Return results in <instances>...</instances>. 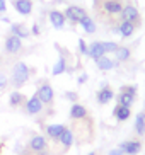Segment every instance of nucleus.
I'll return each mask as SVG.
<instances>
[{"label": "nucleus", "instance_id": "obj_21", "mask_svg": "<svg viewBox=\"0 0 145 155\" xmlns=\"http://www.w3.org/2000/svg\"><path fill=\"white\" fill-rule=\"evenodd\" d=\"M73 138H75V137H73V131L70 130V128H65V131L62 133L58 143L63 147V150H68V148L73 145Z\"/></svg>", "mask_w": 145, "mask_h": 155}, {"label": "nucleus", "instance_id": "obj_12", "mask_svg": "<svg viewBox=\"0 0 145 155\" xmlns=\"http://www.w3.org/2000/svg\"><path fill=\"white\" fill-rule=\"evenodd\" d=\"M48 19H50L51 26L55 29H63L65 28V22H67V19H65V14L63 12H60V10L53 9L50 10V14H48Z\"/></svg>", "mask_w": 145, "mask_h": 155}, {"label": "nucleus", "instance_id": "obj_23", "mask_svg": "<svg viewBox=\"0 0 145 155\" xmlns=\"http://www.w3.org/2000/svg\"><path fill=\"white\" fill-rule=\"evenodd\" d=\"M116 60H118L120 63H125L128 60L132 58V50L128 48V46H118V50H116Z\"/></svg>", "mask_w": 145, "mask_h": 155}, {"label": "nucleus", "instance_id": "obj_27", "mask_svg": "<svg viewBox=\"0 0 145 155\" xmlns=\"http://www.w3.org/2000/svg\"><path fill=\"white\" fill-rule=\"evenodd\" d=\"M118 43L114 41H103V48H104V53L106 55H109V53H116V50H118Z\"/></svg>", "mask_w": 145, "mask_h": 155}, {"label": "nucleus", "instance_id": "obj_5", "mask_svg": "<svg viewBox=\"0 0 145 155\" xmlns=\"http://www.w3.org/2000/svg\"><path fill=\"white\" fill-rule=\"evenodd\" d=\"M24 45H22V39L17 36H14V34H9V36L5 38V41H4V51L7 53V55L10 56H15L19 55L21 51H22Z\"/></svg>", "mask_w": 145, "mask_h": 155}, {"label": "nucleus", "instance_id": "obj_15", "mask_svg": "<svg viewBox=\"0 0 145 155\" xmlns=\"http://www.w3.org/2000/svg\"><path fill=\"white\" fill-rule=\"evenodd\" d=\"M113 97H114L113 89L109 85H106V84H103V87L97 91V102L101 106H104V104H108L109 101H113Z\"/></svg>", "mask_w": 145, "mask_h": 155}, {"label": "nucleus", "instance_id": "obj_35", "mask_svg": "<svg viewBox=\"0 0 145 155\" xmlns=\"http://www.w3.org/2000/svg\"><path fill=\"white\" fill-rule=\"evenodd\" d=\"M87 80V75L86 73H84V75H80V77H79V84H84Z\"/></svg>", "mask_w": 145, "mask_h": 155}, {"label": "nucleus", "instance_id": "obj_32", "mask_svg": "<svg viewBox=\"0 0 145 155\" xmlns=\"http://www.w3.org/2000/svg\"><path fill=\"white\" fill-rule=\"evenodd\" d=\"M39 24H38V22H34V24H32V28H31V34H32V36H39Z\"/></svg>", "mask_w": 145, "mask_h": 155}, {"label": "nucleus", "instance_id": "obj_31", "mask_svg": "<svg viewBox=\"0 0 145 155\" xmlns=\"http://www.w3.org/2000/svg\"><path fill=\"white\" fill-rule=\"evenodd\" d=\"M65 97H67L68 101H72V102H77V99H79V96H77V92H72V91H68V92H65Z\"/></svg>", "mask_w": 145, "mask_h": 155}, {"label": "nucleus", "instance_id": "obj_20", "mask_svg": "<svg viewBox=\"0 0 145 155\" xmlns=\"http://www.w3.org/2000/svg\"><path fill=\"white\" fill-rule=\"evenodd\" d=\"M133 130H135L137 137H145V113H138L135 116V124H133Z\"/></svg>", "mask_w": 145, "mask_h": 155}, {"label": "nucleus", "instance_id": "obj_17", "mask_svg": "<svg viewBox=\"0 0 145 155\" xmlns=\"http://www.w3.org/2000/svg\"><path fill=\"white\" fill-rule=\"evenodd\" d=\"M104 48H103V41H94L89 45V51H87V56H91L92 60H99L101 56H104Z\"/></svg>", "mask_w": 145, "mask_h": 155}, {"label": "nucleus", "instance_id": "obj_11", "mask_svg": "<svg viewBox=\"0 0 145 155\" xmlns=\"http://www.w3.org/2000/svg\"><path fill=\"white\" fill-rule=\"evenodd\" d=\"M87 118H89V113H87L86 106L79 104V102H73L72 107H70V119H73V121H84Z\"/></svg>", "mask_w": 145, "mask_h": 155}, {"label": "nucleus", "instance_id": "obj_16", "mask_svg": "<svg viewBox=\"0 0 145 155\" xmlns=\"http://www.w3.org/2000/svg\"><path fill=\"white\" fill-rule=\"evenodd\" d=\"M10 34L21 38V39H26V38L31 36V31L26 28L24 22H12L10 24Z\"/></svg>", "mask_w": 145, "mask_h": 155}, {"label": "nucleus", "instance_id": "obj_30", "mask_svg": "<svg viewBox=\"0 0 145 155\" xmlns=\"http://www.w3.org/2000/svg\"><path fill=\"white\" fill-rule=\"evenodd\" d=\"M79 51H80L82 55H87V51H89V46L86 45L84 39H79Z\"/></svg>", "mask_w": 145, "mask_h": 155}, {"label": "nucleus", "instance_id": "obj_13", "mask_svg": "<svg viewBox=\"0 0 145 155\" xmlns=\"http://www.w3.org/2000/svg\"><path fill=\"white\" fill-rule=\"evenodd\" d=\"M12 5L21 15H29L32 12V0H12Z\"/></svg>", "mask_w": 145, "mask_h": 155}, {"label": "nucleus", "instance_id": "obj_3", "mask_svg": "<svg viewBox=\"0 0 145 155\" xmlns=\"http://www.w3.org/2000/svg\"><path fill=\"white\" fill-rule=\"evenodd\" d=\"M120 21H128V22L135 24L137 28H138L140 22H142V15H140V12H138V9H137V5H133L132 2H126L125 7H123V10H121Z\"/></svg>", "mask_w": 145, "mask_h": 155}, {"label": "nucleus", "instance_id": "obj_33", "mask_svg": "<svg viewBox=\"0 0 145 155\" xmlns=\"http://www.w3.org/2000/svg\"><path fill=\"white\" fill-rule=\"evenodd\" d=\"M7 10V0H0V14H4Z\"/></svg>", "mask_w": 145, "mask_h": 155}, {"label": "nucleus", "instance_id": "obj_36", "mask_svg": "<svg viewBox=\"0 0 145 155\" xmlns=\"http://www.w3.org/2000/svg\"><path fill=\"white\" fill-rule=\"evenodd\" d=\"M0 21H2V22H7V24H10V19H9V17H0Z\"/></svg>", "mask_w": 145, "mask_h": 155}, {"label": "nucleus", "instance_id": "obj_29", "mask_svg": "<svg viewBox=\"0 0 145 155\" xmlns=\"http://www.w3.org/2000/svg\"><path fill=\"white\" fill-rule=\"evenodd\" d=\"M7 85H9V78H7V75H5L4 72H0V92L5 91Z\"/></svg>", "mask_w": 145, "mask_h": 155}, {"label": "nucleus", "instance_id": "obj_38", "mask_svg": "<svg viewBox=\"0 0 145 155\" xmlns=\"http://www.w3.org/2000/svg\"><path fill=\"white\" fill-rule=\"evenodd\" d=\"M143 109H145V104H143ZM143 113H145V111H143Z\"/></svg>", "mask_w": 145, "mask_h": 155}, {"label": "nucleus", "instance_id": "obj_7", "mask_svg": "<svg viewBox=\"0 0 145 155\" xmlns=\"http://www.w3.org/2000/svg\"><path fill=\"white\" fill-rule=\"evenodd\" d=\"M63 14H65V19H67L68 22L79 24L82 19L87 15V12H86V9H82V7H79V5H68Z\"/></svg>", "mask_w": 145, "mask_h": 155}, {"label": "nucleus", "instance_id": "obj_9", "mask_svg": "<svg viewBox=\"0 0 145 155\" xmlns=\"http://www.w3.org/2000/svg\"><path fill=\"white\" fill-rule=\"evenodd\" d=\"M125 155H138L142 152V141L140 140H126L121 141L118 147Z\"/></svg>", "mask_w": 145, "mask_h": 155}, {"label": "nucleus", "instance_id": "obj_25", "mask_svg": "<svg viewBox=\"0 0 145 155\" xmlns=\"http://www.w3.org/2000/svg\"><path fill=\"white\" fill-rule=\"evenodd\" d=\"M137 97L135 96H130L126 92H120L118 96H116V101H118L120 106H126V107H132V104L135 102Z\"/></svg>", "mask_w": 145, "mask_h": 155}, {"label": "nucleus", "instance_id": "obj_14", "mask_svg": "<svg viewBox=\"0 0 145 155\" xmlns=\"http://www.w3.org/2000/svg\"><path fill=\"white\" fill-rule=\"evenodd\" d=\"M65 124H48V126L45 128L46 131V137L50 138L51 141H58L60 137H62V133L65 131Z\"/></svg>", "mask_w": 145, "mask_h": 155}, {"label": "nucleus", "instance_id": "obj_19", "mask_svg": "<svg viewBox=\"0 0 145 155\" xmlns=\"http://www.w3.org/2000/svg\"><path fill=\"white\" fill-rule=\"evenodd\" d=\"M113 116L118 119L120 123H121V121H126V119H130V116H132V111H130V107H126V106L116 104V107L113 109Z\"/></svg>", "mask_w": 145, "mask_h": 155}, {"label": "nucleus", "instance_id": "obj_34", "mask_svg": "<svg viewBox=\"0 0 145 155\" xmlns=\"http://www.w3.org/2000/svg\"><path fill=\"white\" fill-rule=\"evenodd\" d=\"M109 155H125V153H123L120 148H116V150H111V152H109Z\"/></svg>", "mask_w": 145, "mask_h": 155}, {"label": "nucleus", "instance_id": "obj_22", "mask_svg": "<svg viewBox=\"0 0 145 155\" xmlns=\"http://www.w3.org/2000/svg\"><path fill=\"white\" fill-rule=\"evenodd\" d=\"M96 65H97V68L103 70V72H108V70H113L116 65H118V61H114V60H111L109 56H101L99 60H96Z\"/></svg>", "mask_w": 145, "mask_h": 155}, {"label": "nucleus", "instance_id": "obj_18", "mask_svg": "<svg viewBox=\"0 0 145 155\" xmlns=\"http://www.w3.org/2000/svg\"><path fill=\"white\" fill-rule=\"evenodd\" d=\"M26 96H24L22 92L19 91H12L9 96V106L10 107H22L24 104H26Z\"/></svg>", "mask_w": 145, "mask_h": 155}, {"label": "nucleus", "instance_id": "obj_24", "mask_svg": "<svg viewBox=\"0 0 145 155\" xmlns=\"http://www.w3.org/2000/svg\"><path fill=\"white\" fill-rule=\"evenodd\" d=\"M79 24H80V28L84 29L87 34H94V32H96V22H94V19L89 17V15H86V17L82 19Z\"/></svg>", "mask_w": 145, "mask_h": 155}, {"label": "nucleus", "instance_id": "obj_28", "mask_svg": "<svg viewBox=\"0 0 145 155\" xmlns=\"http://www.w3.org/2000/svg\"><path fill=\"white\" fill-rule=\"evenodd\" d=\"M120 92H126V94H130V96H135L137 97L138 89H137V85H123L121 89H120Z\"/></svg>", "mask_w": 145, "mask_h": 155}, {"label": "nucleus", "instance_id": "obj_10", "mask_svg": "<svg viewBox=\"0 0 145 155\" xmlns=\"http://www.w3.org/2000/svg\"><path fill=\"white\" fill-rule=\"evenodd\" d=\"M137 26L132 22H128V21H120L116 26H113V31L116 32V34H120L121 38H130L133 36V32H135Z\"/></svg>", "mask_w": 145, "mask_h": 155}, {"label": "nucleus", "instance_id": "obj_1", "mask_svg": "<svg viewBox=\"0 0 145 155\" xmlns=\"http://www.w3.org/2000/svg\"><path fill=\"white\" fill-rule=\"evenodd\" d=\"M125 4L126 0H94V9L101 21L113 28L120 22V15Z\"/></svg>", "mask_w": 145, "mask_h": 155}, {"label": "nucleus", "instance_id": "obj_37", "mask_svg": "<svg viewBox=\"0 0 145 155\" xmlns=\"http://www.w3.org/2000/svg\"><path fill=\"white\" fill-rule=\"evenodd\" d=\"M87 155H97V153H96V152H91V153H87Z\"/></svg>", "mask_w": 145, "mask_h": 155}, {"label": "nucleus", "instance_id": "obj_26", "mask_svg": "<svg viewBox=\"0 0 145 155\" xmlns=\"http://www.w3.org/2000/svg\"><path fill=\"white\" fill-rule=\"evenodd\" d=\"M65 72H67V60H65L63 56H60L58 61L53 65V70H51V73L56 77V75H62V73H65Z\"/></svg>", "mask_w": 145, "mask_h": 155}, {"label": "nucleus", "instance_id": "obj_2", "mask_svg": "<svg viewBox=\"0 0 145 155\" xmlns=\"http://www.w3.org/2000/svg\"><path fill=\"white\" fill-rule=\"evenodd\" d=\"M29 77H31V68H29L24 61H15V63L12 65V70H10V80L9 82L12 84V87L21 89L22 85L27 84Z\"/></svg>", "mask_w": 145, "mask_h": 155}, {"label": "nucleus", "instance_id": "obj_8", "mask_svg": "<svg viewBox=\"0 0 145 155\" xmlns=\"http://www.w3.org/2000/svg\"><path fill=\"white\" fill-rule=\"evenodd\" d=\"M43 109H45V104L38 99L36 94L32 97H29V99L26 101V104H24V111H26L29 116H38V114L43 113Z\"/></svg>", "mask_w": 145, "mask_h": 155}, {"label": "nucleus", "instance_id": "obj_6", "mask_svg": "<svg viewBox=\"0 0 145 155\" xmlns=\"http://www.w3.org/2000/svg\"><path fill=\"white\" fill-rule=\"evenodd\" d=\"M36 96L45 106H51L53 104V101H55V91H53V87H51L48 82H43L39 87H38Z\"/></svg>", "mask_w": 145, "mask_h": 155}, {"label": "nucleus", "instance_id": "obj_4", "mask_svg": "<svg viewBox=\"0 0 145 155\" xmlns=\"http://www.w3.org/2000/svg\"><path fill=\"white\" fill-rule=\"evenodd\" d=\"M27 150L34 155L48 153V140L43 135H32L27 141Z\"/></svg>", "mask_w": 145, "mask_h": 155}, {"label": "nucleus", "instance_id": "obj_39", "mask_svg": "<svg viewBox=\"0 0 145 155\" xmlns=\"http://www.w3.org/2000/svg\"><path fill=\"white\" fill-rule=\"evenodd\" d=\"M48 155H50V153H48Z\"/></svg>", "mask_w": 145, "mask_h": 155}]
</instances>
